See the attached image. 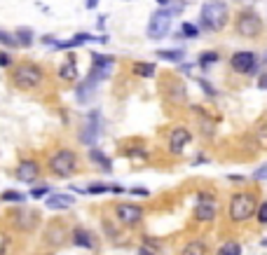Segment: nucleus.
<instances>
[{
  "label": "nucleus",
  "instance_id": "40",
  "mask_svg": "<svg viewBox=\"0 0 267 255\" xmlns=\"http://www.w3.org/2000/svg\"><path fill=\"white\" fill-rule=\"evenodd\" d=\"M84 3H87V7H89V10H94V7L99 5V0H84Z\"/></svg>",
  "mask_w": 267,
  "mask_h": 255
},
{
  "label": "nucleus",
  "instance_id": "5",
  "mask_svg": "<svg viewBox=\"0 0 267 255\" xmlns=\"http://www.w3.org/2000/svg\"><path fill=\"white\" fill-rule=\"evenodd\" d=\"M80 169V159L78 152L71 148H61L50 155V171L54 173L56 178H71L75 176Z\"/></svg>",
  "mask_w": 267,
  "mask_h": 255
},
{
  "label": "nucleus",
  "instance_id": "14",
  "mask_svg": "<svg viewBox=\"0 0 267 255\" xmlns=\"http://www.w3.org/2000/svg\"><path fill=\"white\" fill-rule=\"evenodd\" d=\"M209 253H211V246H209L206 239H190L178 250V255H209Z\"/></svg>",
  "mask_w": 267,
  "mask_h": 255
},
{
  "label": "nucleus",
  "instance_id": "38",
  "mask_svg": "<svg viewBox=\"0 0 267 255\" xmlns=\"http://www.w3.org/2000/svg\"><path fill=\"white\" fill-rule=\"evenodd\" d=\"M12 63V56L7 54V52H0V66L5 68V66H10Z\"/></svg>",
  "mask_w": 267,
  "mask_h": 255
},
{
  "label": "nucleus",
  "instance_id": "16",
  "mask_svg": "<svg viewBox=\"0 0 267 255\" xmlns=\"http://www.w3.org/2000/svg\"><path fill=\"white\" fill-rule=\"evenodd\" d=\"M82 42H106V38H96V35H89V33H80V35H75V38H71V40H63V42H52L54 44V50H71V47H78V44H82Z\"/></svg>",
  "mask_w": 267,
  "mask_h": 255
},
{
  "label": "nucleus",
  "instance_id": "37",
  "mask_svg": "<svg viewBox=\"0 0 267 255\" xmlns=\"http://www.w3.org/2000/svg\"><path fill=\"white\" fill-rule=\"evenodd\" d=\"M139 255H157V248H152V246H141L139 248Z\"/></svg>",
  "mask_w": 267,
  "mask_h": 255
},
{
  "label": "nucleus",
  "instance_id": "7",
  "mask_svg": "<svg viewBox=\"0 0 267 255\" xmlns=\"http://www.w3.org/2000/svg\"><path fill=\"white\" fill-rule=\"evenodd\" d=\"M115 218L120 225H124V227H136V225H141L145 218V208L139 204H129V201H122V204L115 206Z\"/></svg>",
  "mask_w": 267,
  "mask_h": 255
},
{
  "label": "nucleus",
  "instance_id": "39",
  "mask_svg": "<svg viewBox=\"0 0 267 255\" xmlns=\"http://www.w3.org/2000/svg\"><path fill=\"white\" fill-rule=\"evenodd\" d=\"M258 87H260V89H265V91H267V75H262V78L258 80Z\"/></svg>",
  "mask_w": 267,
  "mask_h": 255
},
{
  "label": "nucleus",
  "instance_id": "29",
  "mask_svg": "<svg viewBox=\"0 0 267 255\" xmlns=\"http://www.w3.org/2000/svg\"><path fill=\"white\" fill-rule=\"evenodd\" d=\"M26 199L21 192H14V190H5L3 192V201H17V204H21V201Z\"/></svg>",
  "mask_w": 267,
  "mask_h": 255
},
{
  "label": "nucleus",
  "instance_id": "12",
  "mask_svg": "<svg viewBox=\"0 0 267 255\" xmlns=\"http://www.w3.org/2000/svg\"><path fill=\"white\" fill-rule=\"evenodd\" d=\"M99 133H101V112L92 110L87 115V122H84L82 131H80V141L84 145H94L96 138H99Z\"/></svg>",
  "mask_w": 267,
  "mask_h": 255
},
{
  "label": "nucleus",
  "instance_id": "31",
  "mask_svg": "<svg viewBox=\"0 0 267 255\" xmlns=\"http://www.w3.org/2000/svg\"><path fill=\"white\" fill-rule=\"evenodd\" d=\"M0 44H5V47H17V40H14L12 33H7V31L0 28Z\"/></svg>",
  "mask_w": 267,
  "mask_h": 255
},
{
  "label": "nucleus",
  "instance_id": "21",
  "mask_svg": "<svg viewBox=\"0 0 267 255\" xmlns=\"http://www.w3.org/2000/svg\"><path fill=\"white\" fill-rule=\"evenodd\" d=\"M131 71H134V75H139V78H143V80H148V78H152L157 73V68H155V63H143V61H136L131 66Z\"/></svg>",
  "mask_w": 267,
  "mask_h": 255
},
{
  "label": "nucleus",
  "instance_id": "4",
  "mask_svg": "<svg viewBox=\"0 0 267 255\" xmlns=\"http://www.w3.org/2000/svg\"><path fill=\"white\" fill-rule=\"evenodd\" d=\"M44 82V71L38 63H19L12 73V84L21 91H33Z\"/></svg>",
  "mask_w": 267,
  "mask_h": 255
},
{
  "label": "nucleus",
  "instance_id": "32",
  "mask_svg": "<svg viewBox=\"0 0 267 255\" xmlns=\"http://www.w3.org/2000/svg\"><path fill=\"white\" fill-rule=\"evenodd\" d=\"M256 220L260 222V225H267V199L262 201L260 206H258V211H256Z\"/></svg>",
  "mask_w": 267,
  "mask_h": 255
},
{
  "label": "nucleus",
  "instance_id": "11",
  "mask_svg": "<svg viewBox=\"0 0 267 255\" xmlns=\"http://www.w3.org/2000/svg\"><path fill=\"white\" fill-rule=\"evenodd\" d=\"M230 68H232L237 75H251V73L258 68V56L253 54V52H234L232 56H230Z\"/></svg>",
  "mask_w": 267,
  "mask_h": 255
},
{
  "label": "nucleus",
  "instance_id": "20",
  "mask_svg": "<svg viewBox=\"0 0 267 255\" xmlns=\"http://www.w3.org/2000/svg\"><path fill=\"white\" fill-rule=\"evenodd\" d=\"M59 78L66 80V82L78 80V63H75V59H68L66 63H61V68H59Z\"/></svg>",
  "mask_w": 267,
  "mask_h": 255
},
{
  "label": "nucleus",
  "instance_id": "35",
  "mask_svg": "<svg viewBox=\"0 0 267 255\" xmlns=\"http://www.w3.org/2000/svg\"><path fill=\"white\" fill-rule=\"evenodd\" d=\"M167 12H169V17H173V14H181V12H183V3H181V0H178V3H173Z\"/></svg>",
  "mask_w": 267,
  "mask_h": 255
},
{
  "label": "nucleus",
  "instance_id": "23",
  "mask_svg": "<svg viewBox=\"0 0 267 255\" xmlns=\"http://www.w3.org/2000/svg\"><path fill=\"white\" fill-rule=\"evenodd\" d=\"M216 255H241V244L237 239H228L225 244H220V248L216 250Z\"/></svg>",
  "mask_w": 267,
  "mask_h": 255
},
{
  "label": "nucleus",
  "instance_id": "19",
  "mask_svg": "<svg viewBox=\"0 0 267 255\" xmlns=\"http://www.w3.org/2000/svg\"><path fill=\"white\" fill-rule=\"evenodd\" d=\"M113 63H115V59L108 56V54H92V68L99 71V73H103V75H110Z\"/></svg>",
  "mask_w": 267,
  "mask_h": 255
},
{
  "label": "nucleus",
  "instance_id": "33",
  "mask_svg": "<svg viewBox=\"0 0 267 255\" xmlns=\"http://www.w3.org/2000/svg\"><path fill=\"white\" fill-rule=\"evenodd\" d=\"M47 192H50V188H33L31 190V194H28V197H31V199H47Z\"/></svg>",
  "mask_w": 267,
  "mask_h": 255
},
{
  "label": "nucleus",
  "instance_id": "42",
  "mask_svg": "<svg viewBox=\"0 0 267 255\" xmlns=\"http://www.w3.org/2000/svg\"><path fill=\"white\" fill-rule=\"evenodd\" d=\"M262 246H267V239H262Z\"/></svg>",
  "mask_w": 267,
  "mask_h": 255
},
{
  "label": "nucleus",
  "instance_id": "24",
  "mask_svg": "<svg viewBox=\"0 0 267 255\" xmlns=\"http://www.w3.org/2000/svg\"><path fill=\"white\" fill-rule=\"evenodd\" d=\"M33 31L26 26H19L17 33H14V40H17V44H21V47H28V44H33Z\"/></svg>",
  "mask_w": 267,
  "mask_h": 255
},
{
  "label": "nucleus",
  "instance_id": "3",
  "mask_svg": "<svg viewBox=\"0 0 267 255\" xmlns=\"http://www.w3.org/2000/svg\"><path fill=\"white\" fill-rule=\"evenodd\" d=\"M232 28H234V33L244 40H258L265 33V24H262V19L251 7H244V10H239L234 14Z\"/></svg>",
  "mask_w": 267,
  "mask_h": 255
},
{
  "label": "nucleus",
  "instance_id": "8",
  "mask_svg": "<svg viewBox=\"0 0 267 255\" xmlns=\"http://www.w3.org/2000/svg\"><path fill=\"white\" fill-rule=\"evenodd\" d=\"M169 28H171V17H169V12L167 10H157V12H152L145 33H148V38L150 40H162L164 35L169 33Z\"/></svg>",
  "mask_w": 267,
  "mask_h": 255
},
{
  "label": "nucleus",
  "instance_id": "34",
  "mask_svg": "<svg viewBox=\"0 0 267 255\" xmlns=\"http://www.w3.org/2000/svg\"><path fill=\"white\" fill-rule=\"evenodd\" d=\"M197 84H199V87H202V89H204V94H206V96H209V99H213V96H216V89H213V87H211V84L206 82V80H204V78H197Z\"/></svg>",
  "mask_w": 267,
  "mask_h": 255
},
{
  "label": "nucleus",
  "instance_id": "28",
  "mask_svg": "<svg viewBox=\"0 0 267 255\" xmlns=\"http://www.w3.org/2000/svg\"><path fill=\"white\" fill-rule=\"evenodd\" d=\"M157 56L160 59H167V61H183V50H162L157 52Z\"/></svg>",
  "mask_w": 267,
  "mask_h": 255
},
{
  "label": "nucleus",
  "instance_id": "27",
  "mask_svg": "<svg viewBox=\"0 0 267 255\" xmlns=\"http://www.w3.org/2000/svg\"><path fill=\"white\" fill-rule=\"evenodd\" d=\"M216 61H218V52H213V50L202 52V54L197 56V63H199L202 68H211Z\"/></svg>",
  "mask_w": 267,
  "mask_h": 255
},
{
  "label": "nucleus",
  "instance_id": "41",
  "mask_svg": "<svg viewBox=\"0 0 267 255\" xmlns=\"http://www.w3.org/2000/svg\"><path fill=\"white\" fill-rule=\"evenodd\" d=\"M157 3H160V5H169V3H171V0H157Z\"/></svg>",
  "mask_w": 267,
  "mask_h": 255
},
{
  "label": "nucleus",
  "instance_id": "17",
  "mask_svg": "<svg viewBox=\"0 0 267 255\" xmlns=\"http://www.w3.org/2000/svg\"><path fill=\"white\" fill-rule=\"evenodd\" d=\"M73 246H78V248H87V250H94L96 248V241L92 237V232L84 227H75L73 229Z\"/></svg>",
  "mask_w": 267,
  "mask_h": 255
},
{
  "label": "nucleus",
  "instance_id": "25",
  "mask_svg": "<svg viewBox=\"0 0 267 255\" xmlns=\"http://www.w3.org/2000/svg\"><path fill=\"white\" fill-rule=\"evenodd\" d=\"M253 138H256V143L260 145V148H267V117L256 124V129H253Z\"/></svg>",
  "mask_w": 267,
  "mask_h": 255
},
{
  "label": "nucleus",
  "instance_id": "13",
  "mask_svg": "<svg viewBox=\"0 0 267 255\" xmlns=\"http://www.w3.org/2000/svg\"><path fill=\"white\" fill-rule=\"evenodd\" d=\"M14 176L21 183H33L35 178L40 176V164L35 159H21L17 164V169H14Z\"/></svg>",
  "mask_w": 267,
  "mask_h": 255
},
{
  "label": "nucleus",
  "instance_id": "2",
  "mask_svg": "<svg viewBox=\"0 0 267 255\" xmlns=\"http://www.w3.org/2000/svg\"><path fill=\"white\" fill-rule=\"evenodd\" d=\"M199 21L206 31L222 33L230 24V5L225 0H206L204 5H202Z\"/></svg>",
  "mask_w": 267,
  "mask_h": 255
},
{
  "label": "nucleus",
  "instance_id": "22",
  "mask_svg": "<svg viewBox=\"0 0 267 255\" xmlns=\"http://www.w3.org/2000/svg\"><path fill=\"white\" fill-rule=\"evenodd\" d=\"M89 159L94 161V164H99V167L103 169V171H106V173H110V169H113V161L108 159V157L103 155L101 150H94V148L89 150Z\"/></svg>",
  "mask_w": 267,
  "mask_h": 255
},
{
  "label": "nucleus",
  "instance_id": "1",
  "mask_svg": "<svg viewBox=\"0 0 267 255\" xmlns=\"http://www.w3.org/2000/svg\"><path fill=\"white\" fill-rule=\"evenodd\" d=\"M258 206H260V199L256 190H234L225 204V218L232 225H244L251 218H256Z\"/></svg>",
  "mask_w": 267,
  "mask_h": 255
},
{
  "label": "nucleus",
  "instance_id": "9",
  "mask_svg": "<svg viewBox=\"0 0 267 255\" xmlns=\"http://www.w3.org/2000/svg\"><path fill=\"white\" fill-rule=\"evenodd\" d=\"M162 96H164L169 103H185V99H188L185 82L178 78V75H167L164 84H162Z\"/></svg>",
  "mask_w": 267,
  "mask_h": 255
},
{
  "label": "nucleus",
  "instance_id": "18",
  "mask_svg": "<svg viewBox=\"0 0 267 255\" xmlns=\"http://www.w3.org/2000/svg\"><path fill=\"white\" fill-rule=\"evenodd\" d=\"M44 204H47V208L61 211V208H68V206L75 204V199H73L71 194H50V197L44 199Z\"/></svg>",
  "mask_w": 267,
  "mask_h": 255
},
{
  "label": "nucleus",
  "instance_id": "15",
  "mask_svg": "<svg viewBox=\"0 0 267 255\" xmlns=\"http://www.w3.org/2000/svg\"><path fill=\"white\" fill-rule=\"evenodd\" d=\"M192 112L197 115V124H199V133L204 136L206 141L213 138V133H216V127H213V117L209 115V112H204L199 106L192 108Z\"/></svg>",
  "mask_w": 267,
  "mask_h": 255
},
{
  "label": "nucleus",
  "instance_id": "36",
  "mask_svg": "<svg viewBox=\"0 0 267 255\" xmlns=\"http://www.w3.org/2000/svg\"><path fill=\"white\" fill-rule=\"evenodd\" d=\"M129 194H134V197H150V192H148L145 188H131Z\"/></svg>",
  "mask_w": 267,
  "mask_h": 255
},
{
  "label": "nucleus",
  "instance_id": "26",
  "mask_svg": "<svg viewBox=\"0 0 267 255\" xmlns=\"http://www.w3.org/2000/svg\"><path fill=\"white\" fill-rule=\"evenodd\" d=\"M47 237H50V241H52L54 246H61L63 241H66V229H63L61 225H54V222H52Z\"/></svg>",
  "mask_w": 267,
  "mask_h": 255
},
{
  "label": "nucleus",
  "instance_id": "10",
  "mask_svg": "<svg viewBox=\"0 0 267 255\" xmlns=\"http://www.w3.org/2000/svg\"><path fill=\"white\" fill-rule=\"evenodd\" d=\"M188 143H192V131H190L188 127H183V124H176V127L169 129L167 145H169V152H171V155H181Z\"/></svg>",
  "mask_w": 267,
  "mask_h": 255
},
{
  "label": "nucleus",
  "instance_id": "30",
  "mask_svg": "<svg viewBox=\"0 0 267 255\" xmlns=\"http://www.w3.org/2000/svg\"><path fill=\"white\" fill-rule=\"evenodd\" d=\"M181 33H183L185 38H197V33H199V28H197L192 21H185V24H183V28H181Z\"/></svg>",
  "mask_w": 267,
  "mask_h": 255
},
{
  "label": "nucleus",
  "instance_id": "6",
  "mask_svg": "<svg viewBox=\"0 0 267 255\" xmlns=\"http://www.w3.org/2000/svg\"><path fill=\"white\" fill-rule=\"evenodd\" d=\"M192 218L195 222H213L218 218V201H216V192H197V204H195V211H192Z\"/></svg>",
  "mask_w": 267,
  "mask_h": 255
}]
</instances>
